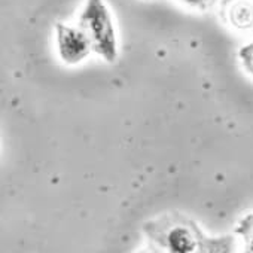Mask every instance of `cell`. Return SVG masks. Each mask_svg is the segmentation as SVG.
<instances>
[{"label":"cell","instance_id":"2","mask_svg":"<svg viewBox=\"0 0 253 253\" xmlns=\"http://www.w3.org/2000/svg\"><path fill=\"white\" fill-rule=\"evenodd\" d=\"M163 223L164 226L155 222L146 223L145 231L170 253H194L200 249L203 237L192 222L180 220L170 223L169 220H164Z\"/></svg>","mask_w":253,"mask_h":253},{"label":"cell","instance_id":"6","mask_svg":"<svg viewBox=\"0 0 253 253\" xmlns=\"http://www.w3.org/2000/svg\"><path fill=\"white\" fill-rule=\"evenodd\" d=\"M238 57L241 60L243 67L253 76V42L246 45V46H243L238 51Z\"/></svg>","mask_w":253,"mask_h":253},{"label":"cell","instance_id":"4","mask_svg":"<svg viewBox=\"0 0 253 253\" xmlns=\"http://www.w3.org/2000/svg\"><path fill=\"white\" fill-rule=\"evenodd\" d=\"M220 18L234 30L253 32V0H222Z\"/></svg>","mask_w":253,"mask_h":253},{"label":"cell","instance_id":"8","mask_svg":"<svg viewBox=\"0 0 253 253\" xmlns=\"http://www.w3.org/2000/svg\"><path fill=\"white\" fill-rule=\"evenodd\" d=\"M238 232H243L247 235V240L253 241V222L252 219H247L246 222H243V228L238 229Z\"/></svg>","mask_w":253,"mask_h":253},{"label":"cell","instance_id":"5","mask_svg":"<svg viewBox=\"0 0 253 253\" xmlns=\"http://www.w3.org/2000/svg\"><path fill=\"white\" fill-rule=\"evenodd\" d=\"M200 253H231V240L228 237L216 240H201Z\"/></svg>","mask_w":253,"mask_h":253},{"label":"cell","instance_id":"3","mask_svg":"<svg viewBox=\"0 0 253 253\" xmlns=\"http://www.w3.org/2000/svg\"><path fill=\"white\" fill-rule=\"evenodd\" d=\"M55 38L58 55L66 64H79L92 51L88 36L81 27L67 26L63 23L55 24Z\"/></svg>","mask_w":253,"mask_h":253},{"label":"cell","instance_id":"7","mask_svg":"<svg viewBox=\"0 0 253 253\" xmlns=\"http://www.w3.org/2000/svg\"><path fill=\"white\" fill-rule=\"evenodd\" d=\"M180 2L192 9H198V11H207L210 8H213V5L216 3V0H180Z\"/></svg>","mask_w":253,"mask_h":253},{"label":"cell","instance_id":"9","mask_svg":"<svg viewBox=\"0 0 253 253\" xmlns=\"http://www.w3.org/2000/svg\"><path fill=\"white\" fill-rule=\"evenodd\" d=\"M244 253H253V241L247 240V244H246V250Z\"/></svg>","mask_w":253,"mask_h":253},{"label":"cell","instance_id":"1","mask_svg":"<svg viewBox=\"0 0 253 253\" xmlns=\"http://www.w3.org/2000/svg\"><path fill=\"white\" fill-rule=\"evenodd\" d=\"M78 27L88 36L92 51L103 57L107 63L118 58V41L112 15L104 0H86L84 11L79 15Z\"/></svg>","mask_w":253,"mask_h":253}]
</instances>
